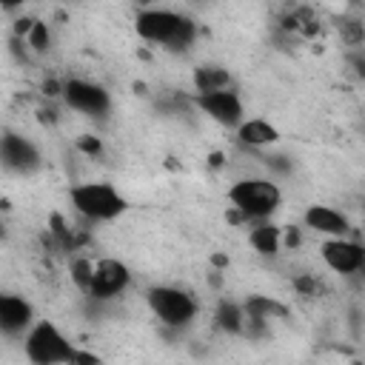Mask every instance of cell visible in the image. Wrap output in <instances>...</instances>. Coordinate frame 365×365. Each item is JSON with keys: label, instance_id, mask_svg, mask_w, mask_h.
Masks as SVG:
<instances>
[{"label": "cell", "instance_id": "cell-12", "mask_svg": "<svg viewBox=\"0 0 365 365\" xmlns=\"http://www.w3.org/2000/svg\"><path fill=\"white\" fill-rule=\"evenodd\" d=\"M31 319H34V311L23 297H17V294H3L0 297V328H3V334H9V336L23 334L31 325Z\"/></svg>", "mask_w": 365, "mask_h": 365}, {"label": "cell", "instance_id": "cell-9", "mask_svg": "<svg viewBox=\"0 0 365 365\" xmlns=\"http://www.w3.org/2000/svg\"><path fill=\"white\" fill-rule=\"evenodd\" d=\"M197 106H200V111H205L220 125H228V128L231 125H237V128L242 125V100L231 88L197 94Z\"/></svg>", "mask_w": 365, "mask_h": 365}, {"label": "cell", "instance_id": "cell-6", "mask_svg": "<svg viewBox=\"0 0 365 365\" xmlns=\"http://www.w3.org/2000/svg\"><path fill=\"white\" fill-rule=\"evenodd\" d=\"M63 100L68 108L88 114V117H103L111 108V97L103 86L91 80H68L63 83Z\"/></svg>", "mask_w": 365, "mask_h": 365}, {"label": "cell", "instance_id": "cell-18", "mask_svg": "<svg viewBox=\"0 0 365 365\" xmlns=\"http://www.w3.org/2000/svg\"><path fill=\"white\" fill-rule=\"evenodd\" d=\"M359 40H362V43H365V29H362V37H359Z\"/></svg>", "mask_w": 365, "mask_h": 365}, {"label": "cell", "instance_id": "cell-14", "mask_svg": "<svg viewBox=\"0 0 365 365\" xmlns=\"http://www.w3.org/2000/svg\"><path fill=\"white\" fill-rule=\"evenodd\" d=\"M194 83H197V94H205V91H225V88H228V74L220 71V68H197Z\"/></svg>", "mask_w": 365, "mask_h": 365}, {"label": "cell", "instance_id": "cell-2", "mask_svg": "<svg viewBox=\"0 0 365 365\" xmlns=\"http://www.w3.org/2000/svg\"><path fill=\"white\" fill-rule=\"evenodd\" d=\"M228 200L231 205L248 217V220H265L271 217L279 202H282V191L277 182L265 180V177H245V180H237L231 188H228Z\"/></svg>", "mask_w": 365, "mask_h": 365}, {"label": "cell", "instance_id": "cell-4", "mask_svg": "<svg viewBox=\"0 0 365 365\" xmlns=\"http://www.w3.org/2000/svg\"><path fill=\"white\" fill-rule=\"evenodd\" d=\"M74 211L88 220H114L125 211V197L108 182H80L68 191Z\"/></svg>", "mask_w": 365, "mask_h": 365}, {"label": "cell", "instance_id": "cell-5", "mask_svg": "<svg viewBox=\"0 0 365 365\" xmlns=\"http://www.w3.org/2000/svg\"><path fill=\"white\" fill-rule=\"evenodd\" d=\"M148 308L151 314L168 325V328H182L188 325L194 317H197V302L191 294H185L182 288H174V285H157L148 291Z\"/></svg>", "mask_w": 365, "mask_h": 365}, {"label": "cell", "instance_id": "cell-1", "mask_svg": "<svg viewBox=\"0 0 365 365\" xmlns=\"http://www.w3.org/2000/svg\"><path fill=\"white\" fill-rule=\"evenodd\" d=\"M134 29L143 40L174 48V51L191 46V40L197 34L194 20L185 14H177L171 9H143L134 20Z\"/></svg>", "mask_w": 365, "mask_h": 365}, {"label": "cell", "instance_id": "cell-8", "mask_svg": "<svg viewBox=\"0 0 365 365\" xmlns=\"http://www.w3.org/2000/svg\"><path fill=\"white\" fill-rule=\"evenodd\" d=\"M319 257L336 274H356V271L365 268V248L359 242L348 240V237L325 240L322 248H319Z\"/></svg>", "mask_w": 365, "mask_h": 365}, {"label": "cell", "instance_id": "cell-13", "mask_svg": "<svg viewBox=\"0 0 365 365\" xmlns=\"http://www.w3.org/2000/svg\"><path fill=\"white\" fill-rule=\"evenodd\" d=\"M237 137L242 145H251V148H262V145H271L279 140V131L262 120V117H254V120H242V125L237 128Z\"/></svg>", "mask_w": 365, "mask_h": 365}, {"label": "cell", "instance_id": "cell-16", "mask_svg": "<svg viewBox=\"0 0 365 365\" xmlns=\"http://www.w3.org/2000/svg\"><path fill=\"white\" fill-rule=\"evenodd\" d=\"M29 43H31L34 48H46V46H48V29H46V23H34V26H31Z\"/></svg>", "mask_w": 365, "mask_h": 365}, {"label": "cell", "instance_id": "cell-10", "mask_svg": "<svg viewBox=\"0 0 365 365\" xmlns=\"http://www.w3.org/2000/svg\"><path fill=\"white\" fill-rule=\"evenodd\" d=\"M0 154H3V165L9 168V171H31V168H37L40 165V154H37V148L26 140V137H20V134H6L3 137V143H0Z\"/></svg>", "mask_w": 365, "mask_h": 365}, {"label": "cell", "instance_id": "cell-3", "mask_svg": "<svg viewBox=\"0 0 365 365\" xmlns=\"http://www.w3.org/2000/svg\"><path fill=\"white\" fill-rule=\"evenodd\" d=\"M23 351L31 365H74L77 362L74 345L60 334V328L54 322H46V319L37 322L26 334Z\"/></svg>", "mask_w": 365, "mask_h": 365}, {"label": "cell", "instance_id": "cell-15", "mask_svg": "<svg viewBox=\"0 0 365 365\" xmlns=\"http://www.w3.org/2000/svg\"><path fill=\"white\" fill-rule=\"evenodd\" d=\"M251 245L259 254H277V248H279V228H274V225H257L251 231Z\"/></svg>", "mask_w": 365, "mask_h": 365}, {"label": "cell", "instance_id": "cell-17", "mask_svg": "<svg viewBox=\"0 0 365 365\" xmlns=\"http://www.w3.org/2000/svg\"><path fill=\"white\" fill-rule=\"evenodd\" d=\"M220 319H222L225 328H240V314H237V308H225V311L220 314Z\"/></svg>", "mask_w": 365, "mask_h": 365}, {"label": "cell", "instance_id": "cell-11", "mask_svg": "<svg viewBox=\"0 0 365 365\" xmlns=\"http://www.w3.org/2000/svg\"><path fill=\"white\" fill-rule=\"evenodd\" d=\"M302 222L311 228V231H317V234H325V237H345L348 234V228H351V222H348V217L342 214V211H336V208H331V205H308L305 208V214H302Z\"/></svg>", "mask_w": 365, "mask_h": 365}, {"label": "cell", "instance_id": "cell-7", "mask_svg": "<svg viewBox=\"0 0 365 365\" xmlns=\"http://www.w3.org/2000/svg\"><path fill=\"white\" fill-rule=\"evenodd\" d=\"M131 274L125 268V262L120 259H100V262H91V282L86 288V294L97 297V299H108V297H117L125 291Z\"/></svg>", "mask_w": 365, "mask_h": 365}]
</instances>
